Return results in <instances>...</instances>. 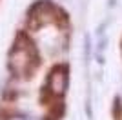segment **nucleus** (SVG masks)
I'll return each mask as SVG.
<instances>
[{
    "label": "nucleus",
    "mask_w": 122,
    "mask_h": 120,
    "mask_svg": "<svg viewBox=\"0 0 122 120\" xmlns=\"http://www.w3.org/2000/svg\"><path fill=\"white\" fill-rule=\"evenodd\" d=\"M11 71L16 76L22 78H29L33 76L35 69L38 67V55H36L35 45L31 44V40H27L24 35L18 36L15 47L11 51Z\"/></svg>",
    "instance_id": "f257e3e1"
}]
</instances>
